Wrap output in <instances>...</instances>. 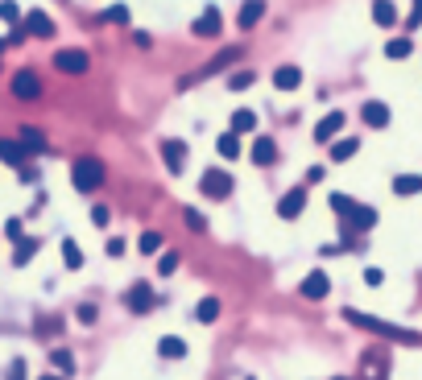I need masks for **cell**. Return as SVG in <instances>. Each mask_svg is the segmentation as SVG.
<instances>
[{"instance_id": "obj_1", "label": "cell", "mask_w": 422, "mask_h": 380, "mask_svg": "<svg viewBox=\"0 0 422 380\" xmlns=\"http://www.w3.org/2000/svg\"><path fill=\"white\" fill-rule=\"evenodd\" d=\"M332 211H340L344 232H373L377 228V211L356 203V199H348V194H332Z\"/></svg>"}, {"instance_id": "obj_2", "label": "cell", "mask_w": 422, "mask_h": 380, "mask_svg": "<svg viewBox=\"0 0 422 380\" xmlns=\"http://www.w3.org/2000/svg\"><path fill=\"white\" fill-rule=\"evenodd\" d=\"M344 319H348L352 327H361V331H373V335H381V339H394V343H422L419 331H406V327L381 323V319H373V314H361V310H344Z\"/></svg>"}, {"instance_id": "obj_3", "label": "cell", "mask_w": 422, "mask_h": 380, "mask_svg": "<svg viewBox=\"0 0 422 380\" xmlns=\"http://www.w3.org/2000/svg\"><path fill=\"white\" fill-rule=\"evenodd\" d=\"M70 182H75L79 194L99 190V186H104V166H99V157H75V166H70Z\"/></svg>"}, {"instance_id": "obj_4", "label": "cell", "mask_w": 422, "mask_h": 380, "mask_svg": "<svg viewBox=\"0 0 422 380\" xmlns=\"http://www.w3.org/2000/svg\"><path fill=\"white\" fill-rule=\"evenodd\" d=\"M199 190H203L207 199L224 203V199H232V190H236V178H232L228 170H203V178H199Z\"/></svg>"}, {"instance_id": "obj_5", "label": "cell", "mask_w": 422, "mask_h": 380, "mask_svg": "<svg viewBox=\"0 0 422 380\" xmlns=\"http://www.w3.org/2000/svg\"><path fill=\"white\" fill-rule=\"evenodd\" d=\"M157 302H162V298H157V294L149 290V281H133V290L124 294V306H128L133 314H149V310H153Z\"/></svg>"}, {"instance_id": "obj_6", "label": "cell", "mask_w": 422, "mask_h": 380, "mask_svg": "<svg viewBox=\"0 0 422 380\" xmlns=\"http://www.w3.org/2000/svg\"><path fill=\"white\" fill-rule=\"evenodd\" d=\"M8 91H12V99L29 103V99H37V95H41V79H37L33 70H17V74H12V83H8Z\"/></svg>"}, {"instance_id": "obj_7", "label": "cell", "mask_w": 422, "mask_h": 380, "mask_svg": "<svg viewBox=\"0 0 422 380\" xmlns=\"http://www.w3.org/2000/svg\"><path fill=\"white\" fill-rule=\"evenodd\" d=\"M191 33H195V37H203V41L220 37V33H224V17H220V8H215V4H207V8H203V17L191 25Z\"/></svg>"}, {"instance_id": "obj_8", "label": "cell", "mask_w": 422, "mask_h": 380, "mask_svg": "<svg viewBox=\"0 0 422 380\" xmlns=\"http://www.w3.org/2000/svg\"><path fill=\"white\" fill-rule=\"evenodd\" d=\"M236 58H240V50H236V46H232V50H220V54H215V58H211V62H207L199 74H186V79H182V87H195L199 79H207V74H220V70H224V66H232Z\"/></svg>"}, {"instance_id": "obj_9", "label": "cell", "mask_w": 422, "mask_h": 380, "mask_svg": "<svg viewBox=\"0 0 422 380\" xmlns=\"http://www.w3.org/2000/svg\"><path fill=\"white\" fill-rule=\"evenodd\" d=\"M298 294H303L307 302H323V298L332 294V281H327V273H323V269H315V273H307V281L298 286Z\"/></svg>"}, {"instance_id": "obj_10", "label": "cell", "mask_w": 422, "mask_h": 380, "mask_svg": "<svg viewBox=\"0 0 422 380\" xmlns=\"http://www.w3.org/2000/svg\"><path fill=\"white\" fill-rule=\"evenodd\" d=\"M54 66H58L62 74H83V70L91 66V58H87L83 50H58V54H54Z\"/></svg>"}, {"instance_id": "obj_11", "label": "cell", "mask_w": 422, "mask_h": 380, "mask_svg": "<svg viewBox=\"0 0 422 380\" xmlns=\"http://www.w3.org/2000/svg\"><path fill=\"white\" fill-rule=\"evenodd\" d=\"M162 161H166V170L178 178V174L186 170V145H182V141H174V137H170V141H162Z\"/></svg>"}, {"instance_id": "obj_12", "label": "cell", "mask_w": 422, "mask_h": 380, "mask_svg": "<svg viewBox=\"0 0 422 380\" xmlns=\"http://www.w3.org/2000/svg\"><path fill=\"white\" fill-rule=\"evenodd\" d=\"M303 211H307V190H303V186H294V190H286V194L278 199V215H282V219H298Z\"/></svg>"}, {"instance_id": "obj_13", "label": "cell", "mask_w": 422, "mask_h": 380, "mask_svg": "<svg viewBox=\"0 0 422 380\" xmlns=\"http://www.w3.org/2000/svg\"><path fill=\"white\" fill-rule=\"evenodd\" d=\"M25 33H29V37H37V41H50V37H54V21H50V12L33 8V12L25 17Z\"/></svg>"}, {"instance_id": "obj_14", "label": "cell", "mask_w": 422, "mask_h": 380, "mask_svg": "<svg viewBox=\"0 0 422 380\" xmlns=\"http://www.w3.org/2000/svg\"><path fill=\"white\" fill-rule=\"evenodd\" d=\"M344 120H348L344 112H327V116H323V120L315 124V141H319V145H332V141L340 137V128H344Z\"/></svg>"}, {"instance_id": "obj_15", "label": "cell", "mask_w": 422, "mask_h": 380, "mask_svg": "<svg viewBox=\"0 0 422 380\" xmlns=\"http://www.w3.org/2000/svg\"><path fill=\"white\" fill-rule=\"evenodd\" d=\"M249 157H253V166H274V161H278V145H274V137H257L253 149H249Z\"/></svg>"}, {"instance_id": "obj_16", "label": "cell", "mask_w": 422, "mask_h": 380, "mask_svg": "<svg viewBox=\"0 0 422 380\" xmlns=\"http://www.w3.org/2000/svg\"><path fill=\"white\" fill-rule=\"evenodd\" d=\"M298 83H303V70H298L294 62H286V66L274 70V87H278V91H298Z\"/></svg>"}, {"instance_id": "obj_17", "label": "cell", "mask_w": 422, "mask_h": 380, "mask_svg": "<svg viewBox=\"0 0 422 380\" xmlns=\"http://www.w3.org/2000/svg\"><path fill=\"white\" fill-rule=\"evenodd\" d=\"M361 120H365L369 128H385V124H390V108H385L381 99H369V103L361 108Z\"/></svg>"}, {"instance_id": "obj_18", "label": "cell", "mask_w": 422, "mask_h": 380, "mask_svg": "<svg viewBox=\"0 0 422 380\" xmlns=\"http://www.w3.org/2000/svg\"><path fill=\"white\" fill-rule=\"evenodd\" d=\"M261 17H265V0H244V4H240V12H236L240 29H253Z\"/></svg>"}, {"instance_id": "obj_19", "label": "cell", "mask_w": 422, "mask_h": 380, "mask_svg": "<svg viewBox=\"0 0 422 380\" xmlns=\"http://www.w3.org/2000/svg\"><path fill=\"white\" fill-rule=\"evenodd\" d=\"M215 153H220L224 161H236V157H240V132H232V128H228V132L215 141Z\"/></svg>"}, {"instance_id": "obj_20", "label": "cell", "mask_w": 422, "mask_h": 380, "mask_svg": "<svg viewBox=\"0 0 422 380\" xmlns=\"http://www.w3.org/2000/svg\"><path fill=\"white\" fill-rule=\"evenodd\" d=\"M157 356H162V360H182V356H186V343H182L178 335H162V339H157Z\"/></svg>"}, {"instance_id": "obj_21", "label": "cell", "mask_w": 422, "mask_h": 380, "mask_svg": "<svg viewBox=\"0 0 422 380\" xmlns=\"http://www.w3.org/2000/svg\"><path fill=\"white\" fill-rule=\"evenodd\" d=\"M25 157H29V153H25L21 141H0V161H4V166H17V170H21Z\"/></svg>"}, {"instance_id": "obj_22", "label": "cell", "mask_w": 422, "mask_h": 380, "mask_svg": "<svg viewBox=\"0 0 422 380\" xmlns=\"http://www.w3.org/2000/svg\"><path fill=\"white\" fill-rule=\"evenodd\" d=\"M394 194H422V174H398L394 178Z\"/></svg>"}, {"instance_id": "obj_23", "label": "cell", "mask_w": 422, "mask_h": 380, "mask_svg": "<svg viewBox=\"0 0 422 380\" xmlns=\"http://www.w3.org/2000/svg\"><path fill=\"white\" fill-rule=\"evenodd\" d=\"M33 257H37V240L21 236V240H17V252H12V265H17V269H25V265H29Z\"/></svg>"}, {"instance_id": "obj_24", "label": "cell", "mask_w": 422, "mask_h": 380, "mask_svg": "<svg viewBox=\"0 0 422 380\" xmlns=\"http://www.w3.org/2000/svg\"><path fill=\"white\" fill-rule=\"evenodd\" d=\"M220 319V298H199L195 302V323H215Z\"/></svg>"}, {"instance_id": "obj_25", "label": "cell", "mask_w": 422, "mask_h": 380, "mask_svg": "<svg viewBox=\"0 0 422 380\" xmlns=\"http://www.w3.org/2000/svg\"><path fill=\"white\" fill-rule=\"evenodd\" d=\"M373 21L377 25H398V8H394V0H373Z\"/></svg>"}, {"instance_id": "obj_26", "label": "cell", "mask_w": 422, "mask_h": 380, "mask_svg": "<svg viewBox=\"0 0 422 380\" xmlns=\"http://www.w3.org/2000/svg\"><path fill=\"white\" fill-rule=\"evenodd\" d=\"M228 128H232V132H240V137H244V132H253V128H257V112H249V108L232 112V124H228Z\"/></svg>"}, {"instance_id": "obj_27", "label": "cell", "mask_w": 422, "mask_h": 380, "mask_svg": "<svg viewBox=\"0 0 422 380\" xmlns=\"http://www.w3.org/2000/svg\"><path fill=\"white\" fill-rule=\"evenodd\" d=\"M50 364H54V372H62V377L75 372V356H70L66 348H50Z\"/></svg>"}, {"instance_id": "obj_28", "label": "cell", "mask_w": 422, "mask_h": 380, "mask_svg": "<svg viewBox=\"0 0 422 380\" xmlns=\"http://www.w3.org/2000/svg\"><path fill=\"white\" fill-rule=\"evenodd\" d=\"M361 149V141L356 137H344V141H332V161H348L352 153Z\"/></svg>"}, {"instance_id": "obj_29", "label": "cell", "mask_w": 422, "mask_h": 380, "mask_svg": "<svg viewBox=\"0 0 422 380\" xmlns=\"http://www.w3.org/2000/svg\"><path fill=\"white\" fill-rule=\"evenodd\" d=\"M21 145H25L29 157H33V153H46V137H41L37 128H25V132H21Z\"/></svg>"}, {"instance_id": "obj_30", "label": "cell", "mask_w": 422, "mask_h": 380, "mask_svg": "<svg viewBox=\"0 0 422 380\" xmlns=\"http://www.w3.org/2000/svg\"><path fill=\"white\" fill-rule=\"evenodd\" d=\"M224 83H228V91H249V87L257 83V74H253V70H236V74H228Z\"/></svg>"}, {"instance_id": "obj_31", "label": "cell", "mask_w": 422, "mask_h": 380, "mask_svg": "<svg viewBox=\"0 0 422 380\" xmlns=\"http://www.w3.org/2000/svg\"><path fill=\"white\" fill-rule=\"evenodd\" d=\"M137 248H141L145 257H157V252H162V232H141Z\"/></svg>"}, {"instance_id": "obj_32", "label": "cell", "mask_w": 422, "mask_h": 380, "mask_svg": "<svg viewBox=\"0 0 422 380\" xmlns=\"http://www.w3.org/2000/svg\"><path fill=\"white\" fill-rule=\"evenodd\" d=\"M62 265L66 269H83V252H79L75 240H62Z\"/></svg>"}, {"instance_id": "obj_33", "label": "cell", "mask_w": 422, "mask_h": 380, "mask_svg": "<svg viewBox=\"0 0 422 380\" xmlns=\"http://www.w3.org/2000/svg\"><path fill=\"white\" fill-rule=\"evenodd\" d=\"M62 323H66V319H37V323H33V335H37V339H50V335L62 331Z\"/></svg>"}, {"instance_id": "obj_34", "label": "cell", "mask_w": 422, "mask_h": 380, "mask_svg": "<svg viewBox=\"0 0 422 380\" xmlns=\"http://www.w3.org/2000/svg\"><path fill=\"white\" fill-rule=\"evenodd\" d=\"M410 50H414V46H410V37H394V41L385 46V58H394V62H398V58H406Z\"/></svg>"}, {"instance_id": "obj_35", "label": "cell", "mask_w": 422, "mask_h": 380, "mask_svg": "<svg viewBox=\"0 0 422 380\" xmlns=\"http://www.w3.org/2000/svg\"><path fill=\"white\" fill-rule=\"evenodd\" d=\"M182 219H186V228H191V232H203V228H207V215H203L199 207H186V211H182Z\"/></svg>"}, {"instance_id": "obj_36", "label": "cell", "mask_w": 422, "mask_h": 380, "mask_svg": "<svg viewBox=\"0 0 422 380\" xmlns=\"http://www.w3.org/2000/svg\"><path fill=\"white\" fill-rule=\"evenodd\" d=\"M0 21H4V25H17V21H21L17 0H0Z\"/></svg>"}, {"instance_id": "obj_37", "label": "cell", "mask_w": 422, "mask_h": 380, "mask_svg": "<svg viewBox=\"0 0 422 380\" xmlns=\"http://www.w3.org/2000/svg\"><path fill=\"white\" fill-rule=\"evenodd\" d=\"M87 219H91V228H108V223H112V211L99 203V207H91V215H87Z\"/></svg>"}, {"instance_id": "obj_38", "label": "cell", "mask_w": 422, "mask_h": 380, "mask_svg": "<svg viewBox=\"0 0 422 380\" xmlns=\"http://www.w3.org/2000/svg\"><path fill=\"white\" fill-rule=\"evenodd\" d=\"M174 269H178V252H166V257H157V273H162V277H170Z\"/></svg>"}, {"instance_id": "obj_39", "label": "cell", "mask_w": 422, "mask_h": 380, "mask_svg": "<svg viewBox=\"0 0 422 380\" xmlns=\"http://www.w3.org/2000/svg\"><path fill=\"white\" fill-rule=\"evenodd\" d=\"M25 372H29V368H25V360L17 356V360H12V364L4 368V380H25Z\"/></svg>"}, {"instance_id": "obj_40", "label": "cell", "mask_w": 422, "mask_h": 380, "mask_svg": "<svg viewBox=\"0 0 422 380\" xmlns=\"http://www.w3.org/2000/svg\"><path fill=\"white\" fill-rule=\"evenodd\" d=\"M104 21H112V25H124V21H128V8H124V4H112V8L104 12Z\"/></svg>"}, {"instance_id": "obj_41", "label": "cell", "mask_w": 422, "mask_h": 380, "mask_svg": "<svg viewBox=\"0 0 422 380\" xmlns=\"http://www.w3.org/2000/svg\"><path fill=\"white\" fill-rule=\"evenodd\" d=\"M75 314H79V323H83V327H91V323H95V319H99V310H95V306H91V302H83V306H79V310H75Z\"/></svg>"}, {"instance_id": "obj_42", "label": "cell", "mask_w": 422, "mask_h": 380, "mask_svg": "<svg viewBox=\"0 0 422 380\" xmlns=\"http://www.w3.org/2000/svg\"><path fill=\"white\" fill-rule=\"evenodd\" d=\"M21 228H25L21 219H8V223H4V240H21Z\"/></svg>"}, {"instance_id": "obj_43", "label": "cell", "mask_w": 422, "mask_h": 380, "mask_svg": "<svg viewBox=\"0 0 422 380\" xmlns=\"http://www.w3.org/2000/svg\"><path fill=\"white\" fill-rule=\"evenodd\" d=\"M406 25H410V29H419V25H422V0H414V4H410V17H406Z\"/></svg>"}, {"instance_id": "obj_44", "label": "cell", "mask_w": 422, "mask_h": 380, "mask_svg": "<svg viewBox=\"0 0 422 380\" xmlns=\"http://www.w3.org/2000/svg\"><path fill=\"white\" fill-rule=\"evenodd\" d=\"M365 281H369V286H381V281H385V273H381V269H365Z\"/></svg>"}, {"instance_id": "obj_45", "label": "cell", "mask_w": 422, "mask_h": 380, "mask_svg": "<svg viewBox=\"0 0 422 380\" xmlns=\"http://www.w3.org/2000/svg\"><path fill=\"white\" fill-rule=\"evenodd\" d=\"M21 182H25V186H33V182H37V170H29V166H21Z\"/></svg>"}, {"instance_id": "obj_46", "label": "cell", "mask_w": 422, "mask_h": 380, "mask_svg": "<svg viewBox=\"0 0 422 380\" xmlns=\"http://www.w3.org/2000/svg\"><path fill=\"white\" fill-rule=\"evenodd\" d=\"M108 257H124V240H108Z\"/></svg>"}, {"instance_id": "obj_47", "label": "cell", "mask_w": 422, "mask_h": 380, "mask_svg": "<svg viewBox=\"0 0 422 380\" xmlns=\"http://www.w3.org/2000/svg\"><path fill=\"white\" fill-rule=\"evenodd\" d=\"M307 182H323V166H311L307 170Z\"/></svg>"}, {"instance_id": "obj_48", "label": "cell", "mask_w": 422, "mask_h": 380, "mask_svg": "<svg viewBox=\"0 0 422 380\" xmlns=\"http://www.w3.org/2000/svg\"><path fill=\"white\" fill-rule=\"evenodd\" d=\"M41 380H66V377H62V372H46Z\"/></svg>"}, {"instance_id": "obj_49", "label": "cell", "mask_w": 422, "mask_h": 380, "mask_svg": "<svg viewBox=\"0 0 422 380\" xmlns=\"http://www.w3.org/2000/svg\"><path fill=\"white\" fill-rule=\"evenodd\" d=\"M4 50H8V41H4V37H0V54H4Z\"/></svg>"}, {"instance_id": "obj_50", "label": "cell", "mask_w": 422, "mask_h": 380, "mask_svg": "<svg viewBox=\"0 0 422 380\" xmlns=\"http://www.w3.org/2000/svg\"><path fill=\"white\" fill-rule=\"evenodd\" d=\"M340 380H348V377H340Z\"/></svg>"}]
</instances>
